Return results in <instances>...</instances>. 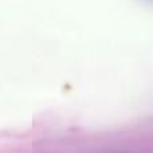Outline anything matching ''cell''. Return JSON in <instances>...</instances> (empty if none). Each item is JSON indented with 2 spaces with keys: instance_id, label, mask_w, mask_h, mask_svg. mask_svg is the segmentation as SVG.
<instances>
[{
  "instance_id": "6da1fadb",
  "label": "cell",
  "mask_w": 153,
  "mask_h": 153,
  "mask_svg": "<svg viewBox=\"0 0 153 153\" xmlns=\"http://www.w3.org/2000/svg\"><path fill=\"white\" fill-rule=\"evenodd\" d=\"M146 1H149V3H152V4H153V0H146Z\"/></svg>"
}]
</instances>
